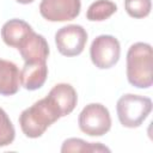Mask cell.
<instances>
[{
    "mask_svg": "<svg viewBox=\"0 0 153 153\" xmlns=\"http://www.w3.org/2000/svg\"><path fill=\"white\" fill-rule=\"evenodd\" d=\"M60 114L53 103L47 98H42L33 103L30 108L23 110L19 116V124L25 136L36 139L60 118Z\"/></svg>",
    "mask_w": 153,
    "mask_h": 153,
    "instance_id": "obj_1",
    "label": "cell"
},
{
    "mask_svg": "<svg viewBox=\"0 0 153 153\" xmlns=\"http://www.w3.org/2000/svg\"><path fill=\"white\" fill-rule=\"evenodd\" d=\"M152 47L148 43L137 42L130 45L127 53V78L133 86L137 88L152 86Z\"/></svg>",
    "mask_w": 153,
    "mask_h": 153,
    "instance_id": "obj_2",
    "label": "cell"
},
{
    "mask_svg": "<svg viewBox=\"0 0 153 153\" xmlns=\"http://www.w3.org/2000/svg\"><path fill=\"white\" fill-rule=\"evenodd\" d=\"M116 110L123 127L137 128L152 111V100L148 97L127 93L117 100Z\"/></svg>",
    "mask_w": 153,
    "mask_h": 153,
    "instance_id": "obj_3",
    "label": "cell"
},
{
    "mask_svg": "<svg viewBox=\"0 0 153 153\" xmlns=\"http://www.w3.org/2000/svg\"><path fill=\"white\" fill-rule=\"evenodd\" d=\"M79 128L90 136H102L111 128L109 110L100 103L87 104L79 115Z\"/></svg>",
    "mask_w": 153,
    "mask_h": 153,
    "instance_id": "obj_4",
    "label": "cell"
},
{
    "mask_svg": "<svg viewBox=\"0 0 153 153\" xmlns=\"http://www.w3.org/2000/svg\"><path fill=\"white\" fill-rule=\"evenodd\" d=\"M121 55V45L117 38L111 35H100L96 37L90 48V56L93 65L100 69L115 66Z\"/></svg>",
    "mask_w": 153,
    "mask_h": 153,
    "instance_id": "obj_5",
    "label": "cell"
},
{
    "mask_svg": "<svg viewBox=\"0 0 153 153\" xmlns=\"http://www.w3.org/2000/svg\"><path fill=\"white\" fill-rule=\"evenodd\" d=\"M87 42V32L81 25L71 24L59 29L55 33V43L60 54L76 56L82 53Z\"/></svg>",
    "mask_w": 153,
    "mask_h": 153,
    "instance_id": "obj_6",
    "label": "cell"
},
{
    "mask_svg": "<svg viewBox=\"0 0 153 153\" xmlns=\"http://www.w3.org/2000/svg\"><path fill=\"white\" fill-rule=\"evenodd\" d=\"M80 8V0H42L39 4L41 16L49 22L72 20L79 16Z\"/></svg>",
    "mask_w": 153,
    "mask_h": 153,
    "instance_id": "obj_7",
    "label": "cell"
},
{
    "mask_svg": "<svg viewBox=\"0 0 153 153\" xmlns=\"http://www.w3.org/2000/svg\"><path fill=\"white\" fill-rule=\"evenodd\" d=\"M17 49L25 62H47L49 56V45L47 39L33 30L22 39Z\"/></svg>",
    "mask_w": 153,
    "mask_h": 153,
    "instance_id": "obj_8",
    "label": "cell"
},
{
    "mask_svg": "<svg viewBox=\"0 0 153 153\" xmlns=\"http://www.w3.org/2000/svg\"><path fill=\"white\" fill-rule=\"evenodd\" d=\"M47 98L56 108L61 117L69 115L74 110L76 102H78L76 91L74 90L72 85L66 84V82L55 85L49 91Z\"/></svg>",
    "mask_w": 153,
    "mask_h": 153,
    "instance_id": "obj_9",
    "label": "cell"
},
{
    "mask_svg": "<svg viewBox=\"0 0 153 153\" xmlns=\"http://www.w3.org/2000/svg\"><path fill=\"white\" fill-rule=\"evenodd\" d=\"M48 76L47 62H25L20 71V84L29 91L42 87Z\"/></svg>",
    "mask_w": 153,
    "mask_h": 153,
    "instance_id": "obj_10",
    "label": "cell"
},
{
    "mask_svg": "<svg viewBox=\"0 0 153 153\" xmlns=\"http://www.w3.org/2000/svg\"><path fill=\"white\" fill-rule=\"evenodd\" d=\"M20 72L16 63L0 59V94L12 96L18 92Z\"/></svg>",
    "mask_w": 153,
    "mask_h": 153,
    "instance_id": "obj_11",
    "label": "cell"
},
{
    "mask_svg": "<svg viewBox=\"0 0 153 153\" xmlns=\"http://www.w3.org/2000/svg\"><path fill=\"white\" fill-rule=\"evenodd\" d=\"M32 31V27L22 19H10L1 27V37L4 42L13 48H18L22 39Z\"/></svg>",
    "mask_w": 153,
    "mask_h": 153,
    "instance_id": "obj_12",
    "label": "cell"
},
{
    "mask_svg": "<svg viewBox=\"0 0 153 153\" xmlns=\"http://www.w3.org/2000/svg\"><path fill=\"white\" fill-rule=\"evenodd\" d=\"M117 11V6L111 0H96L86 12V18L91 22H102L111 17Z\"/></svg>",
    "mask_w": 153,
    "mask_h": 153,
    "instance_id": "obj_13",
    "label": "cell"
},
{
    "mask_svg": "<svg viewBox=\"0 0 153 153\" xmlns=\"http://www.w3.org/2000/svg\"><path fill=\"white\" fill-rule=\"evenodd\" d=\"M61 152H110V148L99 142H86L81 139L71 137L63 141Z\"/></svg>",
    "mask_w": 153,
    "mask_h": 153,
    "instance_id": "obj_14",
    "label": "cell"
},
{
    "mask_svg": "<svg viewBox=\"0 0 153 153\" xmlns=\"http://www.w3.org/2000/svg\"><path fill=\"white\" fill-rule=\"evenodd\" d=\"M16 137L14 127L2 108H0V147L8 146Z\"/></svg>",
    "mask_w": 153,
    "mask_h": 153,
    "instance_id": "obj_15",
    "label": "cell"
},
{
    "mask_svg": "<svg viewBox=\"0 0 153 153\" xmlns=\"http://www.w3.org/2000/svg\"><path fill=\"white\" fill-rule=\"evenodd\" d=\"M124 8L133 18H145L149 14L151 0H124Z\"/></svg>",
    "mask_w": 153,
    "mask_h": 153,
    "instance_id": "obj_16",
    "label": "cell"
},
{
    "mask_svg": "<svg viewBox=\"0 0 153 153\" xmlns=\"http://www.w3.org/2000/svg\"><path fill=\"white\" fill-rule=\"evenodd\" d=\"M16 1L19 4H31L33 0H16Z\"/></svg>",
    "mask_w": 153,
    "mask_h": 153,
    "instance_id": "obj_17",
    "label": "cell"
}]
</instances>
